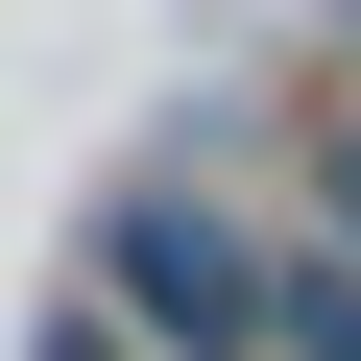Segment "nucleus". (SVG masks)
I'll return each instance as SVG.
<instances>
[{
	"mask_svg": "<svg viewBox=\"0 0 361 361\" xmlns=\"http://www.w3.org/2000/svg\"><path fill=\"white\" fill-rule=\"evenodd\" d=\"M289 193H313V241L361 265V73H313V97H289Z\"/></svg>",
	"mask_w": 361,
	"mask_h": 361,
	"instance_id": "nucleus-2",
	"label": "nucleus"
},
{
	"mask_svg": "<svg viewBox=\"0 0 361 361\" xmlns=\"http://www.w3.org/2000/svg\"><path fill=\"white\" fill-rule=\"evenodd\" d=\"M265 361H361V265H337V241H289V337H265Z\"/></svg>",
	"mask_w": 361,
	"mask_h": 361,
	"instance_id": "nucleus-3",
	"label": "nucleus"
},
{
	"mask_svg": "<svg viewBox=\"0 0 361 361\" xmlns=\"http://www.w3.org/2000/svg\"><path fill=\"white\" fill-rule=\"evenodd\" d=\"M337 73H361V0H337Z\"/></svg>",
	"mask_w": 361,
	"mask_h": 361,
	"instance_id": "nucleus-5",
	"label": "nucleus"
},
{
	"mask_svg": "<svg viewBox=\"0 0 361 361\" xmlns=\"http://www.w3.org/2000/svg\"><path fill=\"white\" fill-rule=\"evenodd\" d=\"M145 361H265L289 337V241L217 193V169H145V193H97V265H73Z\"/></svg>",
	"mask_w": 361,
	"mask_h": 361,
	"instance_id": "nucleus-1",
	"label": "nucleus"
},
{
	"mask_svg": "<svg viewBox=\"0 0 361 361\" xmlns=\"http://www.w3.org/2000/svg\"><path fill=\"white\" fill-rule=\"evenodd\" d=\"M25 361H145V337H121V313H97V289H73V313H49V337H25Z\"/></svg>",
	"mask_w": 361,
	"mask_h": 361,
	"instance_id": "nucleus-4",
	"label": "nucleus"
}]
</instances>
